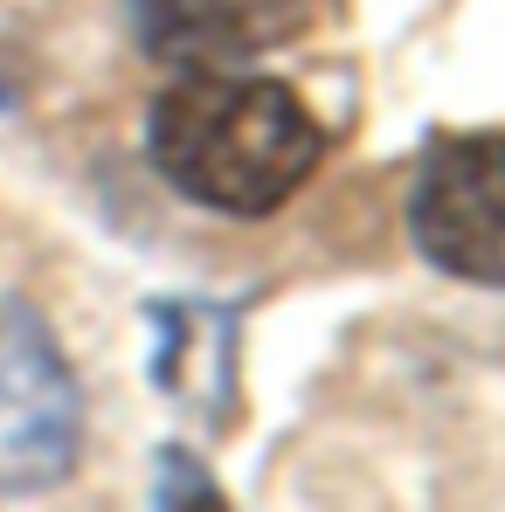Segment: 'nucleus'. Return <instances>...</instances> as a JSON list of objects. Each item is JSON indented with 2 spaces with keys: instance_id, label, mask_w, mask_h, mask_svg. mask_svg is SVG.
Listing matches in <instances>:
<instances>
[{
  "instance_id": "f257e3e1",
  "label": "nucleus",
  "mask_w": 505,
  "mask_h": 512,
  "mask_svg": "<svg viewBox=\"0 0 505 512\" xmlns=\"http://www.w3.org/2000/svg\"><path fill=\"white\" fill-rule=\"evenodd\" d=\"M146 153L173 187L215 215H277L326 153L319 118L284 84L194 70L146 118Z\"/></svg>"
},
{
  "instance_id": "f03ea898",
  "label": "nucleus",
  "mask_w": 505,
  "mask_h": 512,
  "mask_svg": "<svg viewBox=\"0 0 505 512\" xmlns=\"http://www.w3.org/2000/svg\"><path fill=\"white\" fill-rule=\"evenodd\" d=\"M84 395L35 305L0 298V499L49 492L77 471Z\"/></svg>"
},
{
  "instance_id": "7ed1b4c3",
  "label": "nucleus",
  "mask_w": 505,
  "mask_h": 512,
  "mask_svg": "<svg viewBox=\"0 0 505 512\" xmlns=\"http://www.w3.org/2000/svg\"><path fill=\"white\" fill-rule=\"evenodd\" d=\"M416 250L464 284H505V139H436L409 187Z\"/></svg>"
},
{
  "instance_id": "20e7f679",
  "label": "nucleus",
  "mask_w": 505,
  "mask_h": 512,
  "mask_svg": "<svg viewBox=\"0 0 505 512\" xmlns=\"http://www.w3.org/2000/svg\"><path fill=\"white\" fill-rule=\"evenodd\" d=\"M146 319H153L160 395L201 423H229V409H236V319L208 298H160Z\"/></svg>"
},
{
  "instance_id": "39448f33",
  "label": "nucleus",
  "mask_w": 505,
  "mask_h": 512,
  "mask_svg": "<svg viewBox=\"0 0 505 512\" xmlns=\"http://www.w3.org/2000/svg\"><path fill=\"white\" fill-rule=\"evenodd\" d=\"M139 35L160 63H187V70H215L243 49H263L250 0H132Z\"/></svg>"
},
{
  "instance_id": "423d86ee",
  "label": "nucleus",
  "mask_w": 505,
  "mask_h": 512,
  "mask_svg": "<svg viewBox=\"0 0 505 512\" xmlns=\"http://www.w3.org/2000/svg\"><path fill=\"white\" fill-rule=\"evenodd\" d=\"M160 506H222V492L208 485V471L187 450H160Z\"/></svg>"
},
{
  "instance_id": "0eeeda50",
  "label": "nucleus",
  "mask_w": 505,
  "mask_h": 512,
  "mask_svg": "<svg viewBox=\"0 0 505 512\" xmlns=\"http://www.w3.org/2000/svg\"><path fill=\"white\" fill-rule=\"evenodd\" d=\"M7 104H14V84H7V77H0V111H7Z\"/></svg>"
}]
</instances>
